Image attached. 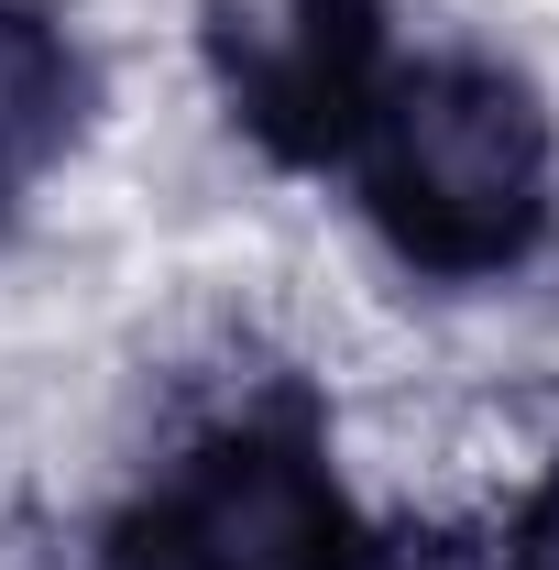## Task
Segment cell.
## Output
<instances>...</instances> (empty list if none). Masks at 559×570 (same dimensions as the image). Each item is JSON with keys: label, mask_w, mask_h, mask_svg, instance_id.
I'll return each instance as SVG.
<instances>
[{"label": "cell", "mask_w": 559, "mask_h": 570, "mask_svg": "<svg viewBox=\"0 0 559 570\" xmlns=\"http://www.w3.org/2000/svg\"><path fill=\"white\" fill-rule=\"evenodd\" d=\"M362 187L418 264L493 275L549 219V121L504 67H418L373 99Z\"/></svg>", "instance_id": "obj_1"}, {"label": "cell", "mask_w": 559, "mask_h": 570, "mask_svg": "<svg viewBox=\"0 0 559 570\" xmlns=\"http://www.w3.org/2000/svg\"><path fill=\"white\" fill-rule=\"evenodd\" d=\"M341 494L296 439H219L165 504V570H330Z\"/></svg>", "instance_id": "obj_2"}, {"label": "cell", "mask_w": 559, "mask_h": 570, "mask_svg": "<svg viewBox=\"0 0 559 570\" xmlns=\"http://www.w3.org/2000/svg\"><path fill=\"white\" fill-rule=\"evenodd\" d=\"M67 121H77V67L56 45V22L0 0V209L67 154Z\"/></svg>", "instance_id": "obj_3"}, {"label": "cell", "mask_w": 559, "mask_h": 570, "mask_svg": "<svg viewBox=\"0 0 559 570\" xmlns=\"http://www.w3.org/2000/svg\"><path fill=\"white\" fill-rule=\"evenodd\" d=\"M516 570H559V483L538 494V515H527V538H516Z\"/></svg>", "instance_id": "obj_4"}]
</instances>
